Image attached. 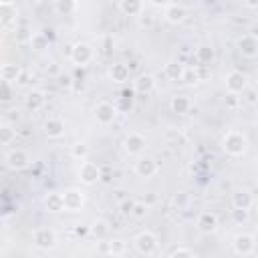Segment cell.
Masks as SVG:
<instances>
[{
    "label": "cell",
    "mask_w": 258,
    "mask_h": 258,
    "mask_svg": "<svg viewBox=\"0 0 258 258\" xmlns=\"http://www.w3.org/2000/svg\"><path fill=\"white\" fill-rule=\"evenodd\" d=\"M174 204L178 206V210H184V208H188V204H190V196H188L186 192H180V194L174 198Z\"/></svg>",
    "instance_id": "35"
},
{
    "label": "cell",
    "mask_w": 258,
    "mask_h": 258,
    "mask_svg": "<svg viewBox=\"0 0 258 258\" xmlns=\"http://www.w3.org/2000/svg\"><path fill=\"white\" fill-rule=\"evenodd\" d=\"M125 250H127L125 240H111L109 246H107V252L113 254V256H121V254H125Z\"/></svg>",
    "instance_id": "31"
},
{
    "label": "cell",
    "mask_w": 258,
    "mask_h": 258,
    "mask_svg": "<svg viewBox=\"0 0 258 258\" xmlns=\"http://www.w3.org/2000/svg\"><path fill=\"white\" fill-rule=\"evenodd\" d=\"M109 77H111L113 83H125L129 79V67L123 65V63H115L109 69Z\"/></svg>",
    "instance_id": "19"
},
{
    "label": "cell",
    "mask_w": 258,
    "mask_h": 258,
    "mask_svg": "<svg viewBox=\"0 0 258 258\" xmlns=\"http://www.w3.org/2000/svg\"><path fill=\"white\" fill-rule=\"evenodd\" d=\"M20 73H22V69L18 65H14V63H6V65L0 67V77H2V81H8V83L18 81Z\"/></svg>",
    "instance_id": "22"
},
{
    "label": "cell",
    "mask_w": 258,
    "mask_h": 258,
    "mask_svg": "<svg viewBox=\"0 0 258 258\" xmlns=\"http://www.w3.org/2000/svg\"><path fill=\"white\" fill-rule=\"evenodd\" d=\"M139 24L151 28V26H153V18H151V16H145V14H139Z\"/></svg>",
    "instance_id": "40"
},
{
    "label": "cell",
    "mask_w": 258,
    "mask_h": 258,
    "mask_svg": "<svg viewBox=\"0 0 258 258\" xmlns=\"http://www.w3.org/2000/svg\"><path fill=\"white\" fill-rule=\"evenodd\" d=\"M44 131H46V135H48L50 139H61V137L65 135V123H63V119L50 117V119L44 123Z\"/></svg>",
    "instance_id": "16"
},
{
    "label": "cell",
    "mask_w": 258,
    "mask_h": 258,
    "mask_svg": "<svg viewBox=\"0 0 258 258\" xmlns=\"http://www.w3.org/2000/svg\"><path fill=\"white\" fill-rule=\"evenodd\" d=\"M170 107H172V111H174V113L184 115V113H188V111H190L192 103H190V99H188L186 95H178V97H174V99H172Z\"/></svg>",
    "instance_id": "23"
},
{
    "label": "cell",
    "mask_w": 258,
    "mask_h": 258,
    "mask_svg": "<svg viewBox=\"0 0 258 258\" xmlns=\"http://www.w3.org/2000/svg\"><path fill=\"white\" fill-rule=\"evenodd\" d=\"M44 101H46V97H44L42 91H32V93H28V97H26V107L32 109V111H38V109L44 107Z\"/></svg>",
    "instance_id": "24"
},
{
    "label": "cell",
    "mask_w": 258,
    "mask_h": 258,
    "mask_svg": "<svg viewBox=\"0 0 258 258\" xmlns=\"http://www.w3.org/2000/svg\"><path fill=\"white\" fill-rule=\"evenodd\" d=\"M153 85H156L153 77H151V75H143V77H139V79L135 81V91H137V93H149V91L153 89Z\"/></svg>",
    "instance_id": "29"
},
{
    "label": "cell",
    "mask_w": 258,
    "mask_h": 258,
    "mask_svg": "<svg viewBox=\"0 0 258 258\" xmlns=\"http://www.w3.org/2000/svg\"><path fill=\"white\" fill-rule=\"evenodd\" d=\"M28 164H30V158H28V153L22 151V149H12L6 156V166L10 170H14V172H20V170L28 168Z\"/></svg>",
    "instance_id": "7"
},
{
    "label": "cell",
    "mask_w": 258,
    "mask_h": 258,
    "mask_svg": "<svg viewBox=\"0 0 258 258\" xmlns=\"http://www.w3.org/2000/svg\"><path fill=\"white\" fill-rule=\"evenodd\" d=\"M222 149L232 158H238L246 151V137L240 131H228L222 139Z\"/></svg>",
    "instance_id": "1"
},
{
    "label": "cell",
    "mask_w": 258,
    "mask_h": 258,
    "mask_svg": "<svg viewBox=\"0 0 258 258\" xmlns=\"http://www.w3.org/2000/svg\"><path fill=\"white\" fill-rule=\"evenodd\" d=\"M248 210L246 208H234L232 210V222L234 224H238V226H242V224H246L248 222Z\"/></svg>",
    "instance_id": "33"
},
{
    "label": "cell",
    "mask_w": 258,
    "mask_h": 258,
    "mask_svg": "<svg viewBox=\"0 0 258 258\" xmlns=\"http://www.w3.org/2000/svg\"><path fill=\"white\" fill-rule=\"evenodd\" d=\"M73 8H75L73 0H59V2H57V10H59V12L69 14V12H73Z\"/></svg>",
    "instance_id": "37"
},
{
    "label": "cell",
    "mask_w": 258,
    "mask_h": 258,
    "mask_svg": "<svg viewBox=\"0 0 258 258\" xmlns=\"http://www.w3.org/2000/svg\"><path fill=\"white\" fill-rule=\"evenodd\" d=\"M109 224L105 222V220H97L91 228H89V232L93 234V236H97V238H107L109 236Z\"/></svg>",
    "instance_id": "28"
},
{
    "label": "cell",
    "mask_w": 258,
    "mask_h": 258,
    "mask_svg": "<svg viewBox=\"0 0 258 258\" xmlns=\"http://www.w3.org/2000/svg\"><path fill=\"white\" fill-rule=\"evenodd\" d=\"M71 156H73L75 160L83 162V160L89 158V147H87L85 143H75V145L71 147Z\"/></svg>",
    "instance_id": "30"
},
{
    "label": "cell",
    "mask_w": 258,
    "mask_h": 258,
    "mask_svg": "<svg viewBox=\"0 0 258 258\" xmlns=\"http://www.w3.org/2000/svg\"><path fill=\"white\" fill-rule=\"evenodd\" d=\"M149 2H151L153 6H168L170 0H149Z\"/></svg>",
    "instance_id": "43"
},
{
    "label": "cell",
    "mask_w": 258,
    "mask_h": 258,
    "mask_svg": "<svg viewBox=\"0 0 258 258\" xmlns=\"http://www.w3.org/2000/svg\"><path fill=\"white\" fill-rule=\"evenodd\" d=\"M71 59H73V63L75 65H87V63H91V59H93V48L89 46V44H85V42H79V44H75L73 48H71Z\"/></svg>",
    "instance_id": "12"
},
{
    "label": "cell",
    "mask_w": 258,
    "mask_h": 258,
    "mask_svg": "<svg viewBox=\"0 0 258 258\" xmlns=\"http://www.w3.org/2000/svg\"><path fill=\"white\" fill-rule=\"evenodd\" d=\"M135 174L139 178H153L158 174V164L151 158H139L135 162Z\"/></svg>",
    "instance_id": "13"
},
{
    "label": "cell",
    "mask_w": 258,
    "mask_h": 258,
    "mask_svg": "<svg viewBox=\"0 0 258 258\" xmlns=\"http://www.w3.org/2000/svg\"><path fill=\"white\" fill-rule=\"evenodd\" d=\"M246 91V101L250 103V105H252V103H256V91L254 89H244Z\"/></svg>",
    "instance_id": "42"
},
{
    "label": "cell",
    "mask_w": 258,
    "mask_h": 258,
    "mask_svg": "<svg viewBox=\"0 0 258 258\" xmlns=\"http://www.w3.org/2000/svg\"><path fill=\"white\" fill-rule=\"evenodd\" d=\"M16 139V129L12 125H0V145H8Z\"/></svg>",
    "instance_id": "27"
},
{
    "label": "cell",
    "mask_w": 258,
    "mask_h": 258,
    "mask_svg": "<svg viewBox=\"0 0 258 258\" xmlns=\"http://www.w3.org/2000/svg\"><path fill=\"white\" fill-rule=\"evenodd\" d=\"M2 4H14V0H0Z\"/></svg>",
    "instance_id": "45"
},
{
    "label": "cell",
    "mask_w": 258,
    "mask_h": 258,
    "mask_svg": "<svg viewBox=\"0 0 258 258\" xmlns=\"http://www.w3.org/2000/svg\"><path fill=\"white\" fill-rule=\"evenodd\" d=\"M236 44H238V50L242 53V57H246V59H254L256 57V53H258V40H256L254 34H242Z\"/></svg>",
    "instance_id": "8"
},
{
    "label": "cell",
    "mask_w": 258,
    "mask_h": 258,
    "mask_svg": "<svg viewBox=\"0 0 258 258\" xmlns=\"http://www.w3.org/2000/svg\"><path fill=\"white\" fill-rule=\"evenodd\" d=\"M119 10L125 16H139L143 14V0H119Z\"/></svg>",
    "instance_id": "17"
},
{
    "label": "cell",
    "mask_w": 258,
    "mask_h": 258,
    "mask_svg": "<svg viewBox=\"0 0 258 258\" xmlns=\"http://www.w3.org/2000/svg\"><path fill=\"white\" fill-rule=\"evenodd\" d=\"M115 115H117V107L111 105V103H107V101L99 103L97 109H95V119H97V123H101V125L113 123V121H115Z\"/></svg>",
    "instance_id": "6"
},
{
    "label": "cell",
    "mask_w": 258,
    "mask_h": 258,
    "mask_svg": "<svg viewBox=\"0 0 258 258\" xmlns=\"http://www.w3.org/2000/svg\"><path fill=\"white\" fill-rule=\"evenodd\" d=\"M123 194H125V192H123V190H119V192H117V200H121V202H123V200H125V196H123Z\"/></svg>",
    "instance_id": "44"
},
{
    "label": "cell",
    "mask_w": 258,
    "mask_h": 258,
    "mask_svg": "<svg viewBox=\"0 0 258 258\" xmlns=\"http://www.w3.org/2000/svg\"><path fill=\"white\" fill-rule=\"evenodd\" d=\"M147 212V206L143 202H133V208H131V216L133 218H143Z\"/></svg>",
    "instance_id": "34"
},
{
    "label": "cell",
    "mask_w": 258,
    "mask_h": 258,
    "mask_svg": "<svg viewBox=\"0 0 258 258\" xmlns=\"http://www.w3.org/2000/svg\"><path fill=\"white\" fill-rule=\"evenodd\" d=\"M125 149L129 156H139V153L145 149V137L139 133H129L125 139Z\"/></svg>",
    "instance_id": "15"
},
{
    "label": "cell",
    "mask_w": 258,
    "mask_h": 258,
    "mask_svg": "<svg viewBox=\"0 0 258 258\" xmlns=\"http://www.w3.org/2000/svg\"><path fill=\"white\" fill-rule=\"evenodd\" d=\"M30 42H32L36 48H44V44H46V40H44V36H42V34H32Z\"/></svg>",
    "instance_id": "39"
},
{
    "label": "cell",
    "mask_w": 258,
    "mask_h": 258,
    "mask_svg": "<svg viewBox=\"0 0 258 258\" xmlns=\"http://www.w3.org/2000/svg\"><path fill=\"white\" fill-rule=\"evenodd\" d=\"M232 206H234V208H246V210H250L252 196H250L246 190H236V192L232 194Z\"/></svg>",
    "instance_id": "21"
},
{
    "label": "cell",
    "mask_w": 258,
    "mask_h": 258,
    "mask_svg": "<svg viewBox=\"0 0 258 258\" xmlns=\"http://www.w3.org/2000/svg\"><path fill=\"white\" fill-rule=\"evenodd\" d=\"M244 89H248V79H246L244 73L232 71V73L226 75V91L228 93L240 95V93H244Z\"/></svg>",
    "instance_id": "5"
},
{
    "label": "cell",
    "mask_w": 258,
    "mask_h": 258,
    "mask_svg": "<svg viewBox=\"0 0 258 258\" xmlns=\"http://www.w3.org/2000/svg\"><path fill=\"white\" fill-rule=\"evenodd\" d=\"M63 202H65V210H69V212H77V210H81V208H83V204H85V196H83V192H81V190L71 188V190H67V192L63 194Z\"/></svg>",
    "instance_id": "9"
},
{
    "label": "cell",
    "mask_w": 258,
    "mask_h": 258,
    "mask_svg": "<svg viewBox=\"0 0 258 258\" xmlns=\"http://www.w3.org/2000/svg\"><path fill=\"white\" fill-rule=\"evenodd\" d=\"M232 248H234V252L238 256H250L254 252V236H250V234H238V236H234Z\"/></svg>",
    "instance_id": "11"
},
{
    "label": "cell",
    "mask_w": 258,
    "mask_h": 258,
    "mask_svg": "<svg viewBox=\"0 0 258 258\" xmlns=\"http://www.w3.org/2000/svg\"><path fill=\"white\" fill-rule=\"evenodd\" d=\"M32 240L42 250H53L57 246V234L50 228H36L34 234H32Z\"/></svg>",
    "instance_id": "3"
},
{
    "label": "cell",
    "mask_w": 258,
    "mask_h": 258,
    "mask_svg": "<svg viewBox=\"0 0 258 258\" xmlns=\"http://www.w3.org/2000/svg\"><path fill=\"white\" fill-rule=\"evenodd\" d=\"M16 6L14 4H2L0 2V20H2L4 24H10L16 20Z\"/></svg>",
    "instance_id": "26"
},
{
    "label": "cell",
    "mask_w": 258,
    "mask_h": 258,
    "mask_svg": "<svg viewBox=\"0 0 258 258\" xmlns=\"http://www.w3.org/2000/svg\"><path fill=\"white\" fill-rule=\"evenodd\" d=\"M131 208H133V202L131 200H123L121 202V212L123 214H131Z\"/></svg>",
    "instance_id": "41"
},
{
    "label": "cell",
    "mask_w": 258,
    "mask_h": 258,
    "mask_svg": "<svg viewBox=\"0 0 258 258\" xmlns=\"http://www.w3.org/2000/svg\"><path fill=\"white\" fill-rule=\"evenodd\" d=\"M184 69H186V67H184L180 61H170V63L166 65V77L172 79V81H180L182 75H184Z\"/></svg>",
    "instance_id": "25"
},
{
    "label": "cell",
    "mask_w": 258,
    "mask_h": 258,
    "mask_svg": "<svg viewBox=\"0 0 258 258\" xmlns=\"http://www.w3.org/2000/svg\"><path fill=\"white\" fill-rule=\"evenodd\" d=\"M166 20L170 24H180L186 20V8L184 6H178V4H170L166 8Z\"/></svg>",
    "instance_id": "18"
},
{
    "label": "cell",
    "mask_w": 258,
    "mask_h": 258,
    "mask_svg": "<svg viewBox=\"0 0 258 258\" xmlns=\"http://www.w3.org/2000/svg\"><path fill=\"white\" fill-rule=\"evenodd\" d=\"M194 61L198 67H208L214 61V48L210 44H200L194 53Z\"/></svg>",
    "instance_id": "14"
},
{
    "label": "cell",
    "mask_w": 258,
    "mask_h": 258,
    "mask_svg": "<svg viewBox=\"0 0 258 258\" xmlns=\"http://www.w3.org/2000/svg\"><path fill=\"white\" fill-rule=\"evenodd\" d=\"M44 206H46V210L48 212H63L65 210V202H63V194H48L46 200H44Z\"/></svg>",
    "instance_id": "20"
},
{
    "label": "cell",
    "mask_w": 258,
    "mask_h": 258,
    "mask_svg": "<svg viewBox=\"0 0 258 258\" xmlns=\"http://www.w3.org/2000/svg\"><path fill=\"white\" fill-rule=\"evenodd\" d=\"M133 244H135V248H137L141 254H145V256L158 252V238H156V234H151V232H147V230L139 232V234L135 236Z\"/></svg>",
    "instance_id": "2"
},
{
    "label": "cell",
    "mask_w": 258,
    "mask_h": 258,
    "mask_svg": "<svg viewBox=\"0 0 258 258\" xmlns=\"http://www.w3.org/2000/svg\"><path fill=\"white\" fill-rule=\"evenodd\" d=\"M168 256H196L192 248H186V246H176L168 252Z\"/></svg>",
    "instance_id": "36"
},
{
    "label": "cell",
    "mask_w": 258,
    "mask_h": 258,
    "mask_svg": "<svg viewBox=\"0 0 258 258\" xmlns=\"http://www.w3.org/2000/svg\"><path fill=\"white\" fill-rule=\"evenodd\" d=\"M79 178H81L83 184L93 186V184H97V182L101 180V168H99L97 164H93V162L83 160V164H81V168H79Z\"/></svg>",
    "instance_id": "4"
},
{
    "label": "cell",
    "mask_w": 258,
    "mask_h": 258,
    "mask_svg": "<svg viewBox=\"0 0 258 258\" xmlns=\"http://www.w3.org/2000/svg\"><path fill=\"white\" fill-rule=\"evenodd\" d=\"M16 32H18V40H20V42H24V40H30V38H32V32H30V30H28L26 26L18 28Z\"/></svg>",
    "instance_id": "38"
},
{
    "label": "cell",
    "mask_w": 258,
    "mask_h": 258,
    "mask_svg": "<svg viewBox=\"0 0 258 258\" xmlns=\"http://www.w3.org/2000/svg\"><path fill=\"white\" fill-rule=\"evenodd\" d=\"M196 226H198L200 232H204V234H212V232H216V228H218V218H216L214 212L204 210V212H200V216H198V220H196Z\"/></svg>",
    "instance_id": "10"
},
{
    "label": "cell",
    "mask_w": 258,
    "mask_h": 258,
    "mask_svg": "<svg viewBox=\"0 0 258 258\" xmlns=\"http://www.w3.org/2000/svg\"><path fill=\"white\" fill-rule=\"evenodd\" d=\"M180 81H184V83H188V85L198 83V81H200V73H198V69H194V67H186V69H184V75H182V79H180Z\"/></svg>",
    "instance_id": "32"
}]
</instances>
